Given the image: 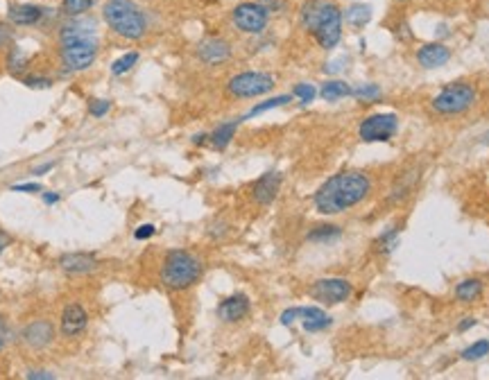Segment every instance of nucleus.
Returning a JSON list of instances; mask_svg holds the SVG:
<instances>
[{"label": "nucleus", "mask_w": 489, "mask_h": 380, "mask_svg": "<svg viewBox=\"0 0 489 380\" xmlns=\"http://www.w3.org/2000/svg\"><path fill=\"white\" fill-rule=\"evenodd\" d=\"M299 18L322 50H333L342 41L344 16L333 0H308L301 7Z\"/></svg>", "instance_id": "obj_2"}, {"label": "nucleus", "mask_w": 489, "mask_h": 380, "mask_svg": "<svg viewBox=\"0 0 489 380\" xmlns=\"http://www.w3.org/2000/svg\"><path fill=\"white\" fill-rule=\"evenodd\" d=\"M84 37H96V25L86 23L79 16L68 18L64 25L59 27V44H66V41H75V39H84Z\"/></svg>", "instance_id": "obj_20"}, {"label": "nucleus", "mask_w": 489, "mask_h": 380, "mask_svg": "<svg viewBox=\"0 0 489 380\" xmlns=\"http://www.w3.org/2000/svg\"><path fill=\"white\" fill-rule=\"evenodd\" d=\"M25 376L32 378V380H53V378H55L50 372H27Z\"/></svg>", "instance_id": "obj_41"}, {"label": "nucleus", "mask_w": 489, "mask_h": 380, "mask_svg": "<svg viewBox=\"0 0 489 380\" xmlns=\"http://www.w3.org/2000/svg\"><path fill=\"white\" fill-rule=\"evenodd\" d=\"M478 322H476V317H464V322H460V326H457V331L460 333H467L469 328H474Z\"/></svg>", "instance_id": "obj_42"}, {"label": "nucleus", "mask_w": 489, "mask_h": 380, "mask_svg": "<svg viewBox=\"0 0 489 380\" xmlns=\"http://www.w3.org/2000/svg\"><path fill=\"white\" fill-rule=\"evenodd\" d=\"M89 326V315L79 303H68L61 313L59 320V331L64 337H77L86 331Z\"/></svg>", "instance_id": "obj_14"}, {"label": "nucleus", "mask_w": 489, "mask_h": 380, "mask_svg": "<svg viewBox=\"0 0 489 380\" xmlns=\"http://www.w3.org/2000/svg\"><path fill=\"white\" fill-rule=\"evenodd\" d=\"M399 242H401L399 227H390L385 233L379 235V240L374 242V247H376V251H381L383 256H387V254H392L396 247H399Z\"/></svg>", "instance_id": "obj_27"}, {"label": "nucleus", "mask_w": 489, "mask_h": 380, "mask_svg": "<svg viewBox=\"0 0 489 380\" xmlns=\"http://www.w3.org/2000/svg\"><path fill=\"white\" fill-rule=\"evenodd\" d=\"M23 84L27 89H50V86H53V79L41 77V75H30V77L23 79Z\"/></svg>", "instance_id": "obj_35"}, {"label": "nucleus", "mask_w": 489, "mask_h": 380, "mask_svg": "<svg viewBox=\"0 0 489 380\" xmlns=\"http://www.w3.org/2000/svg\"><path fill=\"white\" fill-rule=\"evenodd\" d=\"M59 267L66 274H91L98 267V261L93 254H84V251H73V254H64L59 258Z\"/></svg>", "instance_id": "obj_19"}, {"label": "nucleus", "mask_w": 489, "mask_h": 380, "mask_svg": "<svg viewBox=\"0 0 489 380\" xmlns=\"http://www.w3.org/2000/svg\"><path fill=\"white\" fill-rule=\"evenodd\" d=\"M48 12H50L48 7H41L34 3H18V5L9 7L7 20L18 27H32V25H39L41 20L48 16Z\"/></svg>", "instance_id": "obj_13"}, {"label": "nucleus", "mask_w": 489, "mask_h": 380, "mask_svg": "<svg viewBox=\"0 0 489 380\" xmlns=\"http://www.w3.org/2000/svg\"><path fill=\"white\" fill-rule=\"evenodd\" d=\"M240 125V120H229V122H222L220 127H216L211 133H209V143L211 148L216 150H224L231 143V138L236 136V129Z\"/></svg>", "instance_id": "obj_23"}, {"label": "nucleus", "mask_w": 489, "mask_h": 380, "mask_svg": "<svg viewBox=\"0 0 489 380\" xmlns=\"http://www.w3.org/2000/svg\"><path fill=\"white\" fill-rule=\"evenodd\" d=\"M30 66V57L23 48H18V46H12L9 48V53H7V70L12 73L14 77H20L27 70Z\"/></svg>", "instance_id": "obj_25"}, {"label": "nucleus", "mask_w": 489, "mask_h": 380, "mask_svg": "<svg viewBox=\"0 0 489 380\" xmlns=\"http://www.w3.org/2000/svg\"><path fill=\"white\" fill-rule=\"evenodd\" d=\"M415 59H417V64L426 70L442 68L451 61V48L442 44V41H431V44H422L417 48Z\"/></svg>", "instance_id": "obj_12"}, {"label": "nucleus", "mask_w": 489, "mask_h": 380, "mask_svg": "<svg viewBox=\"0 0 489 380\" xmlns=\"http://www.w3.org/2000/svg\"><path fill=\"white\" fill-rule=\"evenodd\" d=\"M155 233H157L155 224H141V227L134 231V238H136V240H148V238H152Z\"/></svg>", "instance_id": "obj_36"}, {"label": "nucleus", "mask_w": 489, "mask_h": 380, "mask_svg": "<svg viewBox=\"0 0 489 380\" xmlns=\"http://www.w3.org/2000/svg\"><path fill=\"white\" fill-rule=\"evenodd\" d=\"M109 109H111L109 100H91L89 102V114L93 118H102L105 114H109Z\"/></svg>", "instance_id": "obj_34"}, {"label": "nucleus", "mask_w": 489, "mask_h": 380, "mask_svg": "<svg viewBox=\"0 0 489 380\" xmlns=\"http://www.w3.org/2000/svg\"><path fill=\"white\" fill-rule=\"evenodd\" d=\"M483 292H485L483 279H474V276H471V279L460 281V283L455 285V290H453L455 299L460 301V303H476L483 296Z\"/></svg>", "instance_id": "obj_21"}, {"label": "nucleus", "mask_w": 489, "mask_h": 380, "mask_svg": "<svg viewBox=\"0 0 489 380\" xmlns=\"http://www.w3.org/2000/svg\"><path fill=\"white\" fill-rule=\"evenodd\" d=\"M12 190H16V192H41L44 188H41V183H16V186H12Z\"/></svg>", "instance_id": "obj_38"}, {"label": "nucleus", "mask_w": 489, "mask_h": 380, "mask_svg": "<svg viewBox=\"0 0 489 380\" xmlns=\"http://www.w3.org/2000/svg\"><path fill=\"white\" fill-rule=\"evenodd\" d=\"M233 53V48L227 39H222V37H209V39H204L197 44V50H195V55L197 59L202 61V64H207V66H218V64H224V61H229Z\"/></svg>", "instance_id": "obj_11"}, {"label": "nucleus", "mask_w": 489, "mask_h": 380, "mask_svg": "<svg viewBox=\"0 0 489 380\" xmlns=\"http://www.w3.org/2000/svg\"><path fill=\"white\" fill-rule=\"evenodd\" d=\"M231 23L238 32L256 37V34H263L265 27H268L270 12L259 3V0H244V3H238L231 9Z\"/></svg>", "instance_id": "obj_8"}, {"label": "nucleus", "mask_w": 489, "mask_h": 380, "mask_svg": "<svg viewBox=\"0 0 489 380\" xmlns=\"http://www.w3.org/2000/svg\"><path fill=\"white\" fill-rule=\"evenodd\" d=\"M381 86L379 84H360L358 89H353V93H351V98H356L358 102H374V100H379L381 98Z\"/></svg>", "instance_id": "obj_31"}, {"label": "nucleus", "mask_w": 489, "mask_h": 380, "mask_svg": "<svg viewBox=\"0 0 489 380\" xmlns=\"http://www.w3.org/2000/svg\"><path fill=\"white\" fill-rule=\"evenodd\" d=\"M98 5V0H61L59 12L66 18H75V16H84Z\"/></svg>", "instance_id": "obj_26"}, {"label": "nucleus", "mask_w": 489, "mask_h": 380, "mask_svg": "<svg viewBox=\"0 0 489 380\" xmlns=\"http://www.w3.org/2000/svg\"><path fill=\"white\" fill-rule=\"evenodd\" d=\"M7 342H9V326L5 322V317H0V351L7 346Z\"/></svg>", "instance_id": "obj_37"}, {"label": "nucleus", "mask_w": 489, "mask_h": 380, "mask_svg": "<svg viewBox=\"0 0 489 380\" xmlns=\"http://www.w3.org/2000/svg\"><path fill=\"white\" fill-rule=\"evenodd\" d=\"M281 172H265L263 177L252 186V197L259 207H270V204L277 199V195L281 190Z\"/></svg>", "instance_id": "obj_16"}, {"label": "nucleus", "mask_w": 489, "mask_h": 380, "mask_svg": "<svg viewBox=\"0 0 489 380\" xmlns=\"http://www.w3.org/2000/svg\"><path fill=\"white\" fill-rule=\"evenodd\" d=\"M478 102V91L471 81H451L440 93L431 100V109L437 116H462L469 109H474Z\"/></svg>", "instance_id": "obj_5"}, {"label": "nucleus", "mask_w": 489, "mask_h": 380, "mask_svg": "<svg viewBox=\"0 0 489 380\" xmlns=\"http://www.w3.org/2000/svg\"><path fill=\"white\" fill-rule=\"evenodd\" d=\"M353 294V285L346 279H320L311 287V296L315 301H322L326 306H338L349 301Z\"/></svg>", "instance_id": "obj_10"}, {"label": "nucleus", "mask_w": 489, "mask_h": 380, "mask_svg": "<svg viewBox=\"0 0 489 380\" xmlns=\"http://www.w3.org/2000/svg\"><path fill=\"white\" fill-rule=\"evenodd\" d=\"M252 303L247 294H231L227 299H222L218 306V317L224 324H238L249 315Z\"/></svg>", "instance_id": "obj_15"}, {"label": "nucleus", "mask_w": 489, "mask_h": 380, "mask_svg": "<svg viewBox=\"0 0 489 380\" xmlns=\"http://www.w3.org/2000/svg\"><path fill=\"white\" fill-rule=\"evenodd\" d=\"M204 274V265L195 254L183 251V249H172L166 254L161 265V283L172 292L188 290L195 285Z\"/></svg>", "instance_id": "obj_4"}, {"label": "nucleus", "mask_w": 489, "mask_h": 380, "mask_svg": "<svg viewBox=\"0 0 489 380\" xmlns=\"http://www.w3.org/2000/svg\"><path fill=\"white\" fill-rule=\"evenodd\" d=\"M98 50H100V44L96 37L66 41V44H59V59L66 70L79 73V70H86L96 64Z\"/></svg>", "instance_id": "obj_6"}, {"label": "nucleus", "mask_w": 489, "mask_h": 380, "mask_svg": "<svg viewBox=\"0 0 489 380\" xmlns=\"http://www.w3.org/2000/svg\"><path fill=\"white\" fill-rule=\"evenodd\" d=\"M346 25L353 27V30H363L367 23L372 20V5H365V3H353L349 5L342 12Z\"/></svg>", "instance_id": "obj_22"}, {"label": "nucleus", "mask_w": 489, "mask_h": 380, "mask_svg": "<svg viewBox=\"0 0 489 380\" xmlns=\"http://www.w3.org/2000/svg\"><path fill=\"white\" fill-rule=\"evenodd\" d=\"M340 235H342L340 227H335V224H322V227H315L308 233V240H313V242H331L335 238H340Z\"/></svg>", "instance_id": "obj_29"}, {"label": "nucleus", "mask_w": 489, "mask_h": 380, "mask_svg": "<svg viewBox=\"0 0 489 380\" xmlns=\"http://www.w3.org/2000/svg\"><path fill=\"white\" fill-rule=\"evenodd\" d=\"M274 89V77L263 70H244V73L233 75L227 81V93L238 100H249L270 93Z\"/></svg>", "instance_id": "obj_7"}, {"label": "nucleus", "mask_w": 489, "mask_h": 380, "mask_svg": "<svg viewBox=\"0 0 489 380\" xmlns=\"http://www.w3.org/2000/svg\"><path fill=\"white\" fill-rule=\"evenodd\" d=\"M9 41H12V30H9L5 23H0V48L7 46Z\"/></svg>", "instance_id": "obj_39"}, {"label": "nucleus", "mask_w": 489, "mask_h": 380, "mask_svg": "<svg viewBox=\"0 0 489 380\" xmlns=\"http://www.w3.org/2000/svg\"><path fill=\"white\" fill-rule=\"evenodd\" d=\"M41 197H44L46 204H57V202H59V195H57V192H44Z\"/></svg>", "instance_id": "obj_45"}, {"label": "nucleus", "mask_w": 489, "mask_h": 380, "mask_svg": "<svg viewBox=\"0 0 489 380\" xmlns=\"http://www.w3.org/2000/svg\"><path fill=\"white\" fill-rule=\"evenodd\" d=\"M318 93L322 96V100H326V102H338V100H342V98H351V93H353V89L346 84V81H342V79H326L324 84H322V89L318 91Z\"/></svg>", "instance_id": "obj_24"}, {"label": "nucleus", "mask_w": 489, "mask_h": 380, "mask_svg": "<svg viewBox=\"0 0 489 380\" xmlns=\"http://www.w3.org/2000/svg\"><path fill=\"white\" fill-rule=\"evenodd\" d=\"M9 242H12V238H9V235L3 229H0V256H3V251L9 247Z\"/></svg>", "instance_id": "obj_43"}, {"label": "nucleus", "mask_w": 489, "mask_h": 380, "mask_svg": "<svg viewBox=\"0 0 489 380\" xmlns=\"http://www.w3.org/2000/svg\"><path fill=\"white\" fill-rule=\"evenodd\" d=\"M372 192V179L365 172L346 170L326 179L318 192L313 195V204L322 215H340L358 207Z\"/></svg>", "instance_id": "obj_1"}, {"label": "nucleus", "mask_w": 489, "mask_h": 380, "mask_svg": "<svg viewBox=\"0 0 489 380\" xmlns=\"http://www.w3.org/2000/svg\"><path fill=\"white\" fill-rule=\"evenodd\" d=\"M138 59H141V53H136V50H131V53H125L122 57H118V59L114 61V64H111V75L120 77V75L129 73V70L138 64Z\"/></svg>", "instance_id": "obj_28"}, {"label": "nucleus", "mask_w": 489, "mask_h": 380, "mask_svg": "<svg viewBox=\"0 0 489 380\" xmlns=\"http://www.w3.org/2000/svg\"><path fill=\"white\" fill-rule=\"evenodd\" d=\"M102 18L111 32L127 41H141L148 34V16L134 0H107Z\"/></svg>", "instance_id": "obj_3"}, {"label": "nucleus", "mask_w": 489, "mask_h": 380, "mask_svg": "<svg viewBox=\"0 0 489 380\" xmlns=\"http://www.w3.org/2000/svg\"><path fill=\"white\" fill-rule=\"evenodd\" d=\"M396 131H399V118L394 114H374L360 122L358 136L363 143H387Z\"/></svg>", "instance_id": "obj_9"}, {"label": "nucleus", "mask_w": 489, "mask_h": 380, "mask_svg": "<svg viewBox=\"0 0 489 380\" xmlns=\"http://www.w3.org/2000/svg\"><path fill=\"white\" fill-rule=\"evenodd\" d=\"M315 96H318V89H315L313 84H308V81H301V84H297L292 89V98H299L301 105H311V102L315 100Z\"/></svg>", "instance_id": "obj_33"}, {"label": "nucleus", "mask_w": 489, "mask_h": 380, "mask_svg": "<svg viewBox=\"0 0 489 380\" xmlns=\"http://www.w3.org/2000/svg\"><path fill=\"white\" fill-rule=\"evenodd\" d=\"M297 322H301L306 333H320V331H326V328L333 324L331 315H326L320 306L297 308Z\"/></svg>", "instance_id": "obj_18"}, {"label": "nucleus", "mask_w": 489, "mask_h": 380, "mask_svg": "<svg viewBox=\"0 0 489 380\" xmlns=\"http://www.w3.org/2000/svg\"><path fill=\"white\" fill-rule=\"evenodd\" d=\"M290 100H292V96H277V98H270V100L261 102V105L252 107V111H249V114L244 116V118H254V116H261V114H265V111L279 109V107H283V105H288Z\"/></svg>", "instance_id": "obj_30"}, {"label": "nucleus", "mask_w": 489, "mask_h": 380, "mask_svg": "<svg viewBox=\"0 0 489 380\" xmlns=\"http://www.w3.org/2000/svg\"><path fill=\"white\" fill-rule=\"evenodd\" d=\"M259 3H261L265 9H268L270 14H272V12H279V9L283 7V3H281V0H259Z\"/></svg>", "instance_id": "obj_40"}, {"label": "nucleus", "mask_w": 489, "mask_h": 380, "mask_svg": "<svg viewBox=\"0 0 489 380\" xmlns=\"http://www.w3.org/2000/svg\"><path fill=\"white\" fill-rule=\"evenodd\" d=\"M55 168V163H44V166H39V168H34L32 170V174H39V177H41V174H46V172H50V170H53Z\"/></svg>", "instance_id": "obj_44"}, {"label": "nucleus", "mask_w": 489, "mask_h": 380, "mask_svg": "<svg viewBox=\"0 0 489 380\" xmlns=\"http://www.w3.org/2000/svg\"><path fill=\"white\" fill-rule=\"evenodd\" d=\"M20 337H23V342L30 348H46L48 344H53V340H55V328H53V324H50L48 320H37V322H30L23 328Z\"/></svg>", "instance_id": "obj_17"}, {"label": "nucleus", "mask_w": 489, "mask_h": 380, "mask_svg": "<svg viewBox=\"0 0 489 380\" xmlns=\"http://www.w3.org/2000/svg\"><path fill=\"white\" fill-rule=\"evenodd\" d=\"M489 355V340H478L471 346H467L462 351V360L467 362H474V360H481V358Z\"/></svg>", "instance_id": "obj_32"}]
</instances>
